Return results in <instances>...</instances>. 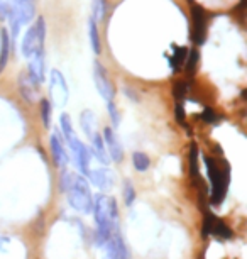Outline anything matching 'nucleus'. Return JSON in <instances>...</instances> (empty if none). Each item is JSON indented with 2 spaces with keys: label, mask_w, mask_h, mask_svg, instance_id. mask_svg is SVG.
<instances>
[{
  "label": "nucleus",
  "mask_w": 247,
  "mask_h": 259,
  "mask_svg": "<svg viewBox=\"0 0 247 259\" xmlns=\"http://www.w3.org/2000/svg\"><path fill=\"white\" fill-rule=\"evenodd\" d=\"M86 180H90L100 190H107L112 187V175L107 168H91Z\"/></svg>",
  "instance_id": "16"
},
{
  "label": "nucleus",
  "mask_w": 247,
  "mask_h": 259,
  "mask_svg": "<svg viewBox=\"0 0 247 259\" xmlns=\"http://www.w3.org/2000/svg\"><path fill=\"white\" fill-rule=\"evenodd\" d=\"M61 187L66 192L68 203L78 212L91 213L93 208V195H91L88 180L83 175L76 173H63L61 177Z\"/></svg>",
  "instance_id": "1"
},
{
  "label": "nucleus",
  "mask_w": 247,
  "mask_h": 259,
  "mask_svg": "<svg viewBox=\"0 0 247 259\" xmlns=\"http://www.w3.org/2000/svg\"><path fill=\"white\" fill-rule=\"evenodd\" d=\"M44 41H46V21L44 17H37L22 37L21 51L24 58L29 60L34 55L44 53Z\"/></svg>",
  "instance_id": "5"
},
{
  "label": "nucleus",
  "mask_w": 247,
  "mask_h": 259,
  "mask_svg": "<svg viewBox=\"0 0 247 259\" xmlns=\"http://www.w3.org/2000/svg\"><path fill=\"white\" fill-rule=\"evenodd\" d=\"M91 154H93V158L98 161V163L105 164L107 166L110 163V156L107 153V148H105V143H104V138H102V134L98 131H95L93 134H91Z\"/></svg>",
  "instance_id": "15"
},
{
  "label": "nucleus",
  "mask_w": 247,
  "mask_h": 259,
  "mask_svg": "<svg viewBox=\"0 0 247 259\" xmlns=\"http://www.w3.org/2000/svg\"><path fill=\"white\" fill-rule=\"evenodd\" d=\"M51 153H53V159H55L58 168L66 169L68 163H70V156H68L65 139H63L61 133H58V131L51 134Z\"/></svg>",
  "instance_id": "8"
},
{
  "label": "nucleus",
  "mask_w": 247,
  "mask_h": 259,
  "mask_svg": "<svg viewBox=\"0 0 247 259\" xmlns=\"http://www.w3.org/2000/svg\"><path fill=\"white\" fill-rule=\"evenodd\" d=\"M60 125H61V136H63V139H65V144L70 148V151H73L76 146H78L80 139L75 133V127H73V122L70 119V115L63 114L60 117Z\"/></svg>",
  "instance_id": "14"
},
{
  "label": "nucleus",
  "mask_w": 247,
  "mask_h": 259,
  "mask_svg": "<svg viewBox=\"0 0 247 259\" xmlns=\"http://www.w3.org/2000/svg\"><path fill=\"white\" fill-rule=\"evenodd\" d=\"M19 92L24 97L26 102H34L37 100V92H39V85L27 75V71L21 73L19 76Z\"/></svg>",
  "instance_id": "13"
},
{
  "label": "nucleus",
  "mask_w": 247,
  "mask_h": 259,
  "mask_svg": "<svg viewBox=\"0 0 247 259\" xmlns=\"http://www.w3.org/2000/svg\"><path fill=\"white\" fill-rule=\"evenodd\" d=\"M105 14H107V0H93L91 4V19L95 22L104 21Z\"/></svg>",
  "instance_id": "20"
},
{
  "label": "nucleus",
  "mask_w": 247,
  "mask_h": 259,
  "mask_svg": "<svg viewBox=\"0 0 247 259\" xmlns=\"http://www.w3.org/2000/svg\"><path fill=\"white\" fill-rule=\"evenodd\" d=\"M132 163H134V168L140 171V173H144V171H147L149 164H151V161L144 153H134L132 154Z\"/></svg>",
  "instance_id": "21"
},
{
  "label": "nucleus",
  "mask_w": 247,
  "mask_h": 259,
  "mask_svg": "<svg viewBox=\"0 0 247 259\" xmlns=\"http://www.w3.org/2000/svg\"><path fill=\"white\" fill-rule=\"evenodd\" d=\"M203 234L205 236H215L219 239H232V231L225 226L224 222L208 213L205 217V227H203Z\"/></svg>",
  "instance_id": "11"
},
{
  "label": "nucleus",
  "mask_w": 247,
  "mask_h": 259,
  "mask_svg": "<svg viewBox=\"0 0 247 259\" xmlns=\"http://www.w3.org/2000/svg\"><path fill=\"white\" fill-rule=\"evenodd\" d=\"M9 55H11V36L7 29H2L0 31V73L6 70Z\"/></svg>",
  "instance_id": "17"
},
{
  "label": "nucleus",
  "mask_w": 247,
  "mask_h": 259,
  "mask_svg": "<svg viewBox=\"0 0 247 259\" xmlns=\"http://www.w3.org/2000/svg\"><path fill=\"white\" fill-rule=\"evenodd\" d=\"M71 154H73V159H75L76 166L80 168V173L86 178L90 173V169H91V159H93V154H91L90 148L80 141L78 146L71 151Z\"/></svg>",
  "instance_id": "10"
},
{
  "label": "nucleus",
  "mask_w": 247,
  "mask_h": 259,
  "mask_svg": "<svg viewBox=\"0 0 247 259\" xmlns=\"http://www.w3.org/2000/svg\"><path fill=\"white\" fill-rule=\"evenodd\" d=\"M9 12V0H0V19H7Z\"/></svg>",
  "instance_id": "26"
},
{
  "label": "nucleus",
  "mask_w": 247,
  "mask_h": 259,
  "mask_svg": "<svg viewBox=\"0 0 247 259\" xmlns=\"http://www.w3.org/2000/svg\"><path fill=\"white\" fill-rule=\"evenodd\" d=\"M93 81H95V89L102 95V99L105 102L114 100V85L107 75L105 66L100 61H95L93 65Z\"/></svg>",
  "instance_id": "7"
},
{
  "label": "nucleus",
  "mask_w": 247,
  "mask_h": 259,
  "mask_svg": "<svg viewBox=\"0 0 247 259\" xmlns=\"http://www.w3.org/2000/svg\"><path fill=\"white\" fill-rule=\"evenodd\" d=\"M134 200H135V190L129 182H125L124 183V202L127 207H130V205L134 203Z\"/></svg>",
  "instance_id": "24"
},
{
  "label": "nucleus",
  "mask_w": 247,
  "mask_h": 259,
  "mask_svg": "<svg viewBox=\"0 0 247 259\" xmlns=\"http://www.w3.org/2000/svg\"><path fill=\"white\" fill-rule=\"evenodd\" d=\"M50 94L51 99L55 100L56 105L63 107L70 99V89H68V83L63 76L61 71L53 70L50 75Z\"/></svg>",
  "instance_id": "6"
},
{
  "label": "nucleus",
  "mask_w": 247,
  "mask_h": 259,
  "mask_svg": "<svg viewBox=\"0 0 247 259\" xmlns=\"http://www.w3.org/2000/svg\"><path fill=\"white\" fill-rule=\"evenodd\" d=\"M107 198L105 195H96L93 198V217L96 222V234H95V241L98 246H104L107 242V239L110 237L115 229H119V224H114L112 219H110L109 213V205H107Z\"/></svg>",
  "instance_id": "3"
},
{
  "label": "nucleus",
  "mask_w": 247,
  "mask_h": 259,
  "mask_svg": "<svg viewBox=\"0 0 247 259\" xmlns=\"http://www.w3.org/2000/svg\"><path fill=\"white\" fill-rule=\"evenodd\" d=\"M80 124H81V129H83V133L88 136V138H91V134H93L95 131H96V127H95V115L91 114L90 110L81 112Z\"/></svg>",
  "instance_id": "19"
},
{
  "label": "nucleus",
  "mask_w": 247,
  "mask_h": 259,
  "mask_svg": "<svg viewBox=\"0 0 247 259\" xmlns=\"http://www.w3.org/2000/svg\"><path fill=\"white\" fill-rule=\"evenodd\" d=\"M88 37H90V45L91 50H93L95 55H100L102 53V42H100V34H98V27H96V22L93 19H88Z\"/></svg>",
  "instance_id": "18"
},
{
  "label": "nucleus",
  "mask_w": 247,
  "mask_h": 259,
  "mask_svg": "<svg viewBox=\"0 0 247 259\" xmlns=\"http://www.w3.org/2000/svg\"><path fill=\"white\" fill-rule=\"evenodd\" d=\"M34 16H36V0H9L7 21L14 42L17 41L21 29L31 24Z\"/></svg>",
  "instance_id": "2"
},
{
  "label": "nucleus",
  "mask_w": 247,
  "mask_h": 259,
  "mask_svg": "<svg viewBox=\"0 0 247 259\" xmlns=\"http://www.w3.org/2000/svg\"><path fill=\"white\" fill-rule=\"evenodd\" d=\"M51 112H53L51 102L47 99H42L41 100V120L46 129H50V125H51Z\"/></svg>",
  "instance_id": "22"
},
{
  "label": "nucleus",
  "mask_w": 247,
  "mask_h": 259,
  "mask_svg": "<svg viewBox=\"0 0 247 259\" xmlns=\"http://www.w3.org/2000/svg\"><path fill=\"white\" fill-rule=\"evenodd\" d=\"M105 104H107V110H109L110 120H112V125H114V127H117V125L120 124V114H119L117 105H115V102H114V100L105 102Z\"/></svg>",
  "instance_id": "23"
},
{
  "label": "nucleus",
  "mask_w": 247,
  "mask_h": 259,
  "mask_svg": "<svg viewBox=\"0 0 247 259\" xmlns=\"http://www.w3.org/2000/svg\"><path fill=\"white\" fill-rule=\"evenodd\" d=\"M44 71H46V65H44V53H39V55H34L32 58H29V66H27V75L32 78L37 85H41L44 81Z\"/></svg>",
  "instance_id": "12"
},
{
  "label": "nucleus",
  "mask_w": 247,
  "mask_h": 259,
  "mask_svg": "<svg viewBox=\"0 0 247 259\" xmlns=\"http://www.w3.org/2000/svg\"><path fill=\"white\" fill-rule=\"evenodd\" d=\"M104 143H105V148H107V153L110 156V161H115V163H120L124 158V151H122V144L115 134V131L112 127H105L104 131Z\"/></svg>",
  "instance_id": "9"
},
{
  "label": "nucleus",
  "mask_w": 247,
  "mask_h": 259,
  "mask_svg": "<svg viewBox=\"0 0 247 259\" xmlns=\"http://www.w3.org/2000/svg\"><path fill=\"white\" fill-rule=\"evenodd\" d=\"M203 161L207 164V175L212 187V203L219 205L224 202L227 187H229V164H225V168H220V164L210 156H205Z\"/></svg>",
  "instance_id": "4"
},
{
  "label": "nucleus",
  "mask_w": 247,
  "mask_h": 259,
  "mask_svg": "<svg viewBox=\"0 0 247 259\" xmlns=\"http://www.w3.org/2000/svg\"><path fill=\"white\" fill-rule=\"evenodd\" d=\"M173 51H174V56H173V60H169V63L173 65V63L176 61V65L173 66V70L176 71L178 68L185 63V50H178V46H173Z\"/></svg>",
  "instance_id": "25"
}]
</instances>
